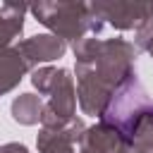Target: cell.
<instances>
[{"label":"cell","mask_w":153,"mask_h":153,"mask_svg":"<svg viewBox=\"0 0 153 153\" xmlns=\"http://www.w3.org/2000/svg\"><path fill=\"white\" fill-rule=\"evenodd\" d=\"M134 43H136V50L141 48V50H146V53L153 57V22L143 24L141 29H136V38H134Z\"/></svg>","instance_id":"cell-12"},{"label":"cell","mask_w":153,"mask_h":153,"mask_svg":"<svg viewBox=\"0 0 153 153\" xmlns=\"http://www.w3.org/2000/svg\"><path fill=\"white\" fill-rule=\"evenodd\" d=\"M129 148L124 136L103 122L86 127L79 139V153H127Z\"/></svg>","instance_id":"cell-8"},{"label":"cell","mask_w":153,"mask_h":153,"mask_svg":"<svg viewBox=\"0 0 153 153\" xmlns=\"http://www.w3.org/2000/svg\"><path fill=\"white\" fill-rule=\"evenodd\" d=\"M88 10L100 26H112L120 31H136L153 22V2H91Z\"/></svg>","instance_id":"cell-5"},{"label":"cell","mask_w":153,"mask_h":153,"mask_svg":"<svg viewBox=\"0 0 153 153\" xmlns=\"http://www.w3.org/2000/svg\"><path fill=\"white\" fill-rule=\"evenodd\" d=\"M29 12L65 43H76L84 36H98V31L103 29L93 19L86 2H36L29 7Z\"/></svg>","instance_id":"cell-4"},{"label":"cell","mask_w":153,"mask_h":153,"mask_svg":"<svg viewBox=\"0 0 153 153\" xmlns=\"http://www.w3.org/2000/svg\"><path fill=\"white\" fill-rule=\"evenodd\" d=\"M151 112H153V100H151V96L146 93L143 84L139 81L136 72H131V74L112 91V96H110V100L105 103V108H103V112H100L98 120H100L103 124L117 129V131L124 136V141L129 143L136 124H139L146 115H151Z\"/></svg>","instance_id":"cell-3"},{"label":"cell","mask_w":153,"mask_h":153,"mask_svg":"<svg viewBox=\"0 0 153 153\" xmlns=\"http://www.w3.org/2000/svg\"><path fill=\"white\" fill-rule=\"evenodd\" d=\"M26 72H29V67L14 45L0 50V96L14 91Z\"/></svg>","instance_id":"cell-9"},{"label":"cell","mask_w":153,"mask_h":153,"mask_svg":"<svg viewBox=\"0 0 153 153\" xmlns=\"http://www.w3.org/2000/svg\"><path fill=\"white\" fill-rule=\"evenodd\" d=\"M141 153H153V146H148L146 151H141Z\"/></svg>","instance_id":"cell-14"},{"label":"cell","mask_w":153,"mask_h":153,"mask_svg":"<svg viewBox=\"0 0 153 153\" xmlns=\"http://www.w3.org/2000/svg\"><path fill=\"white\" fill-rule=\"evenodd\" d=\"M43 105L45 100L36 93H19L14 100H12V120L24 124V127H33L41 122L43 117Z\"/></svg>","instance_id":"cell-11"},{"label":"cell","mask_w":153,"mask_h":153,"mask_svg":"<svg viewBox=\"0 0 153 153\" xmlns=\"http://www.w3.org/2000/svg\"><path fill=\"white\" fill-rule=\"evenodd\" d=\"M19 50V55L24 57L26 67L29 69H36V67H43L45 62H53V60H60L67 50V43L60 41L57 36L53 33H36L31 38H24L14 45Z\"/></svg>","instance_id":"cell-6"},{"label":"cell","mask_w":153,"mask_h":153,"mask_svg":"<svg viewBox=\"0 0 153 153\" xmlns=\"http://www.w3.org/2000/svg\"><path fill=\"white\" fill-rule=\"evenodd\" d=\"M127 153H134V148H129V151H127Z\"/></svg>","instance_id":"cell-15"},{"label":"cell","mask_w":153,"mask_h":153,"mask_svg":"<svg viewBox=\"0 0 153 153\" xmlns=\"http://www.w3.org/2000/svg\"><path fill=\"white\" fill-rule=\"evenodd\" d=\"M31 84L41 96H48L41 117L43 129H60L76 117V86L69 69L45 65L36 67L31 72Z\"/></svg>","instance_id":"cell-2"},{"label":"cell","mask_w":153,"mask_h":153,"mask_svg":"<svg viewBox=\"0 0 153 153\" xmlns=\"http://www.w3.org/2000/svg\"><path fill=\"white\" fill-rule=\"evenodd\" d=\"M76 62V103L84 115L100 117L112 91L136 72V45L124 38L84 36L72 45Z\"/></svg>","instance_id":"cell-1"},{"label":"cell","mask_w":153,"mask_h":153,"mask_svg":"<svg viewBox=\"0 0 153 153\" xmlns=\"http://www.w3.org/2000/svg\"><path fill=\"white\" fill-rule=\"evenodd\" d=\"M0 153H29V148H26L24 143L10 141V143H2V146H0Z\"/></svg>","instance_id":"cell-13"},{"label":"cell","mask_w":153,"mask_h":153,"mask_svg":"<svg viewBox=\"0 0 153 153\" xmlns=\"http://www.w3.org/2000/svg\"><path fill=\"white\" fill-rule=\"evenodd\" d=\"M29 12L26 5L5 2L0 7V50L12 48V41L24 31V14Z\"/></svg>","instance_id":"cell-10"},{"label":"cell","mask_w":153,"mask_h":153,"mask_svg":"<svg viewBox=\"0 0 153 153\" xmlns=\"http://www.w3.org/2000/svg\"><path fill=\"white\" fill-rule=\"evenodd\" d=\"M84 129H86V124L81 117L69 120L60 129H43L41 127V131L36 136L38 153H74V143H79Z\"/></svg>","instance_id":"cell-7"}]
</instances>
